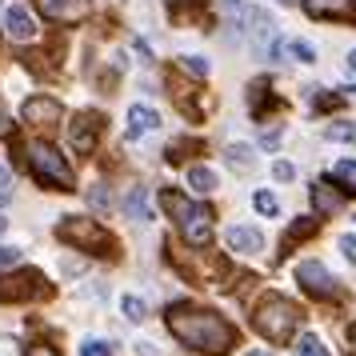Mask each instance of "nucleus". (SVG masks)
Instances as JSON below:
<instances>
[{"mask_svg":"<svg viewBox=\"0 0 356 356\" xmlns=\"http://www.w3.org/2000/svg\"><path fill=\"white\" fill-rule=\"evenodd\" d=\"M81 356H113V348L104 340H84L81 344Z\"/></svg>","mask_w":356,"mask_h":356,"instance_id":"27","label":"nucleus"},{"mask_svg":"<svg viewBox=\"0 0 356 356\" xmlns=\"http://www.w3.org/2000/svg\"><path fill=\"white\" fill-rule=\"evenodd\" d=\"M353 340H356V324H353Z\"/></svg>","mask_w":356,"mask_h":356,"instance_id":"41","label":"nucleus"},{"mask_svg":"<svg viewBox=\"0 0 356 356\" xmlns=\"http://www.w3.org/2000/svg\"><path fill=\"white\" fill-rule=\"evenodd\" d=\"M312 17H348V0H305Z\"/></svg>","mask_w":356,"mask_h":356,"instance_id":"17","label":"nucleus"},{"mask_svg":"<svg viewBox=\"0 0 356 356\" xmlns=\"http://www.w3.org/2000/svg\"><path fill=\"white\" fill-rule=\"evenodd\" d=\"M228 164L241 168V172H252V168H257V156H252L248 145H228Z\"/></svg>","mask_w":356,"mask_h":356,"instance_id":"18","label":"nucleus"},{"mask_svg":"<svg viewBox=\"0 0 356 356\" xmlns=\"http://www.w3.org/2000/svg\"><path fill=\"white\" fill-rule=\"evenodd\" d=\"M168 332L193 348V353H209V356H225L232 344H236V328L216 316L209 308H193V305H172L168 308Z\"/></svg>","mask_w":356,"mask_h":356,"instance_id":"1","label":"nucleus"},{"mask_svg":"<svg viewBox=\"0 0 356 356\" xmlns=\"http://www.w3.org/2000/svg\"><path fill=\"white\" fill-rule=\"evenodd\" d=\"M97 116H76L72 120V129H68V145H72V152H81V156H88L92 148H97Z\"/></svg>","mask_w":356,"mask_h":356,"instance_id":"11","label":"nucleus"},{"mask_svg":"<svg viewBox=\"0 0 356 356\" xmlns=\"http://www.w3.org/2000/svg\"><path fill=\"white\" fill-rule=\"evenodd\" d=\"M284 49H289V56H292V60H300V65H312V60H316V49H312L308 40H300V36H296V40H289Z\"/></svg>","mask_w":356,"mask_h":356,"instance_id":"21","label":"nucleus"},{"mask_svg":"<svg viewBox=\"0 0 356 356\" xmlns=\"http://www.w3.org/2000/svg\"><path fill=\"white\" fill-rule=\"evenodd\" d=\"M120 308H124V316H129V321H136V324L148 316V305L140 300V296H132V292L124 296V300H120Z\"/></svg>","mask_w":356,"mask_h":356,"instance_id":"22","label":"nucleus"},{"mask_svg":"<svg viewBox=\"0 0 356 356\" xmlns=\"http://www.w3.org/2000/svg\"><path fill=\"white\" fill-rule=\"evenodd\" d=\"M312 204H316V212H321V216H332V212L344 209V200H340L337 193H328L324 184H312Z\"/></svg>","mask_w":356,"mask_h":356,"instance_id":"15","label":"nucleus"},{"mask_svg":"<svg viewBox=\"0 0 356 356\" xmlns=\"http://www.w3.org/2000/svg\"><path fill=\"white\" fill-rule=\"evenodd\" d=\"M136 353H140V356H161L156 348H152V344H136Z\"/></svg>","mask_w":356,"mask_h":356,"instance_id":"35","label":"nucleus"},{"mask_svg":"<svg viewBox=\"0 0 356 356\" xmlns=\"http://www.w3.org/2000/svg\"><path fill=\"white\" fill-rule=\"evenodd\" d=\"M0 356H20V344L13 337H0Z\"/></svg>","mask_w":356,"mask_h":356,"instance_id":"32","label":"nucleus"},{"mask_svg":"<svg viewBox=\"0 0 356 356\" xmlns=\"http://www.w3.org/2000/svg\"><path fill=\"white\" fill-rule=\"evenodd\" d=\"M296 321H300V312H296V305L292 300H284V296H264L257 305V332L268 344H284V340L296 332Z\"/></svg>","mask_w":356,"mask_h":356,"instance_id":"4","label":"nucleus"},{"mask_svg":"<svg viewBox=\"0 0 356 356\" xmlns=\"http://www.w3.org/2000/svg\"><path fill=\"white\" fill-rule=\"evenodd\" d=\"M88 204H92V209H108V204H113V196L97 184V188H88Z\"/></svg>","mask_w":356,"mask_h":356,"instance_id":"28","label":"nucleus"},{"mask_svg":"<svg viewBox=\"0 0 356 356\" xmlns=\"http://www.w3.org/2000/svg\"><path fill=\"white\" fill-rule=\"evenodd\" d=\"M36 8L49 20H60V24H72L88 13V0H36Z\"/></svg>","mask_w":356,"mask_h":356,"instance_id":"12","label":"nucleus"},{"mask_svg":"<svg viewBox=\"0 0 356 356\" xmlns=\"http://www.w3.org/2000/svg\"><path fill=\"white\" fill-rule=\"evenodd\" d=\"M328 136H332V140H356V129H353V124H332Z\"/></svg>","mask_w":356,"mask_h":356,"instance_id":"29","label":"nucleus"},{"mask_svg":"<svg viewBox=\"0 0 356 356\" xmlns=\"http://www.w3.org/2000/svg\"><path fill=\"white\" fill-rule=\"evenodd\" d=\"M8 132V116H4V108H0V136Z\"/></svg>","mask_w":356,"mask_h":356,"instance_id":"37","label":"nucleus"},{"mask_svg":"<svg viewBox=\"0 0 356 356\" xmlns=\"http://www.w3.org/2000/svg\"><path fill=\"white\" fill-rule=\"evenodd\" d=\"M20 116H24L29 124H36V129H49V124L60 120V104H56L52 97H29L24 108H20Z\"/></svg>","mask_w":356,"mask_h":356,"instance_id":"9","label":"nucleus"},{"mask_svg":"<svg viewBox=\"0 0 356 356\" xmlns=\"http://www.w3.org/2000/svg\"><path fill=\"white\" fill-rule=\"evenodd\" d=\"M296 284H305L312 296H332V292H337V280H332V276H328V268H324V264H316V260L296 264Z\"/></svg>","mask_w":356,"mask_h":356,"instance_id":"8","label":"nucleus"},{"mask_svg":"<svg viewBox=\"0 0 356 356\" xmlns=\"http://www.w3.org/2000/svg\"><path fill=\"white\" fill-rule=\"evenodd\" d=\"M292 353H296V356H328V348H324V344L312 337V332H305V337L292 344Z\"/></svg>","mask_w":356,"mask_h":356,"instance_id":"20","label":"nucleus"},{"mask_svg":"<svg viewBox=\"0 0 356 356\" xmlns=\"http://www.w3.org/2000/svg\"><path fill=\"white\" fill-rule=\"evenodd\" d=\"M4 228H8V220H4V216H0V232H4Z\"/></svg>","mask_w":356,"mask_h":356,"instance_id":"39","label":"nucleus"},{"mask_svg":"<svg viewBox=\"0 0 356 356\" xmlns=\"http://www.w3.org/2000/svg\"><path fill=\"white\" fill-rule=\"evenodd\" d=\"M188 188H193V193H212V188H216V172H212L209 164H196V168H188Z\"/></svg>","mask_w":356,"mask_h":356,"instance_id":"16","label":"nucleus"},{"mask_svg":"<svg viewBox=\"0 0 356 356\" xmlns=\"http://www.w3.org/2000/svg\"><path fill=\"white\" fill-rule=\"evenodd\" d=\"M161 204L172 212L180 236L193 244V248H204V244L212 241V212L204 209V204H193L188 196L172 193V188H164V193H161Z\"/></svg>","mask_w":356,"mask_h":356,"instance_id":"2","label":"nucleus"},{"mask_svg":"<svg viewBox=\"0 0 356 356\" xmlns=\"http://www.w3.org/2000/svg\"><path fill=\"white\" fill-rule=\"evenodd\" d=\"M252 204H257V212H264V216H276V212H280V200H276L273 193H257Z\"/></svg>","mask_w":356,"mask_h":356,"instance_id":"23","label":"nucleus"},{"mask_svg":"<svg viewBox=\"0 0 356 356\" xmlns=\"http://www.w3.org/2000/svg\"><path fill=\"white\" fill-rule=\"evenodd\" d=\"M248 356H276V353H268V348H260V353H248Z\"/></svg>","mask_w":356,"mask_h":356,"instance_id":"38","label":"nucleus"},{"mask_svg":"<svg viewBox=\"0 0 356 356\" xmlns=\"http://www.w3.org/2000/svg\"><path fill=\"white\" fill-rule=\"evenodd\" d=\"M156 129H161V113H156V108H148V104H132L124 136H129V140H140V136H152Z\"/></svg>","mask_w":356,"mask_h":356,"instance_id":"10","label":"nucleus"},{"mask_svg":"<svg viewBox=\"0 0 356 356\" xmlns=\"http://www.w3.org/2000/svg\"><path fill=\"white\" fill-rule=\"evenodd\" d=\"M56 236L68 244H76V248H84V252H104L108 248V232L97 220H84V216H65L60 228H56Z\"/></svg>","mask_w":356,"mask_h":356,"instance_id":"5","label":"nucleus"},{"mask_svg":"<svg viewBox=\"0 0 356 356\" xmlns=\"http://www.w3.org/2000/svg\"><path fill=\"white\" fill-rule=\"evenodd\" d=\"M273 36H276V20L268 17L264 8H248V44H252L257 56H268Z\"/></svg>","mask_w":356,"mask_h":356,"instance_id":"7","label":"nucleus"},{"mask_svg":"<svg viewBox=\"0 0 356 356\" xmlns=\"http://www.w3.org/2000/svg\"><path fill=\"white\" fill-rule=\"evenodd\" d=\"M4 36H8V40H17V44H29V40H36V36H40L36 17L24 8V4H13V8L4 13Z\"/></svg>","mask_w":356,"mask_h":356,"instance_id":"6","label":"nucleus"},{"mask_svg":"<svg viewBox=\"0 0 356 356\" xmlns=\"http://www.w3.org/2000/svg\"><path fill=\"white\" fill-rule=\"evenodd\" d=\"M124 216L129 220H152V200H148V188H129V196H124Z\"/></svg>","mask_w":356,"mask_h":356,"instance_id":"14","label":"nucleus"},{"mask_svg":"<svg viewBox=\"0 0 356 356\" xmlns=\"http://www.w3.org/2000/svg\"><path fill=\"white\" fill-rule=\"evenodd\" d=\"M29 356H56L52 348H44V344H36V348H29Z\"/></svg>","mask_w":356,"mask_h":356,"instance_id":"34","label":"nucleus"},{"mask_svg":"<svg viewBox=\"0 0 356 356\" xmlns=\"http://www.w3.org/2000/svg\"><path fill=\"white\" fill-rule=\"evenodd\" d=\"M280 4H296V0H280Z\"/></svg>","mask_w":356,"mask_h":356,"instance_id":"40","label":"nucleus"},{"mask_svg":"<svg viewBox=\"0 0 356 356\" xmlns=\"http://www.w3.org/2000/svg\"><path fill=\"white\" fill-rule=\"evenodd\" d=\"M24 156H29V168H33V177L40 184H49V188H60L68 193L72 184H76V172H72V164L49 145V140H33V145L24 148Z\"/></svg>","mask_w":356,"mask_h":356,"instance_id":"3","label":"nucleus"},{"mask_svg":"<svg viewBox=\"0 0 356 356\" xmlns=\"http://www.w3.org/2000/svg\"><path fill=\"white\" fill-rule=\"evenodd\" d=\"M273 177H276V180H292V177H296V168H292L289 161H276V164H273Z\"/></svg>","mask_w":356,"mask_h":356,"instance_id":"31","label":"nucleus"},{"mask_svg":"<svg viewBox=\"0 0 356 356\" xmlns=\"http://www.w3.org/2000/svg\"><path fill=\"white\" fill-rule=\"evenodd\" d=\"M225 244L232 248V252H241V257H252V252H260V244H264V236H260L257 228L228 225V228H225Z\"/></svg>","mask_w":356,"mask_h":356,"instance_id":"13","label":"nucleus"},{"mask_svg":"<svg viewBox=\"0 0 356 356\" xmlns=\"http://www.w3.org/2000/svg\"><path fill=\"white\" fill-rule=\"evenodd\" d=\"M8 200H13V172L0 164V209H4Z\"/></svg>","mask_w":356,"mask_h":356,"instance_id":"26","label":"nucleus"},{"mask_svg":"<svg viewBox=\"0 0 356 356\" xmlns=\"http://www.w3.org/2000/svg\"><path fill=\"white\" fill-rule=\"evenodd\" d=\"M220 8H225V13H244L248 0H220Z\"/></svg>","mask_w":356,"mask_h":356,"instance_id":"33","label":"nucleus"},{"mask_svg":"<svg viewBox=\"0 0 356 356\" xmlns=\"http://www.w3.org/2000/svg\"><path fill=\"white\" fill-rule=\"evenodd\" d=\"M180 68L193 76H209V60H200V56H180Z\"/></svg>","mask_w":356,"mask_h":356,"instance_id":"24","label":"nucleus"},{"mask_svg":"<svg viewBox=\"0 0 356 356\" xmlns=\"http://www.w3.org/2000/svg\"><path fill=\"white\" fill-rule=\"evenodd\" d=\"M17 264H20V248L0 244V273H4V268H17Z\"/></svg>","mask_w":356,"mask_h":356,"instance_id":"25","label":"nucleus"},{"mask_svg":"<svg viewBox=\"0 0 356 356\" xmlns=\"http://www.w3.org/2000/svg\"><path fill=\"white\" fill-rule=\"evenodd\" d=\"M340 252H344V260H348V264H356V236H340Z\"/></svg>","mask_w":356,"mask_h":356,"instance_id":"30","label":"nucleus"},{"mask_svg":"<svg viewBox=\"0 0 356 356\" xmlns=\"http://www.w3.org/2000/svg\"><path fill=\"white\" fill-rule=\"evenodd\" d=\"M328 177L332 180H340L348 193H356V161H337L332 168H328Z\"/></svg>","mask_w":356,"mask_h":356,"instance_id":"19","label":"nucleus"},{"mask_svg":"<svg viewBox=\"0 0 356 356\" xmlns=\"http://www.w3.org/2000/svg\"><path fill=\"white\" fill-rule=\"evenodd\" d=\"M344 68H348V72H353V76H356V49L348 52V60H344Z\"/></svg>","mask_w":356,"mask_h":356,"instance_id":"36","label":"nucleus"}]
</instances>
